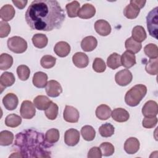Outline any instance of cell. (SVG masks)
I'll list each match as a JSON object with an SVG mask.
<instances>
[{"label":"cell","mask_w":158,"mask_h":158,"mask_svg":"<svg viewBox=\"0 0 158 158\" xmlns=\"http://www.w3.org/2000/svg\"><path fill=\"white\" fill-rule=\"evenodd\" d=\"M22 123V118L15 114L8 115L5 118V124L7 127L15 128L19 126Z\"/></svg>","instance_id":"cell-34"},{"label":"cell","mask_w":158,"mask_h":158,"mask_svg":"<svg viewBox=\"0 0 158 158\" xmlns=\"http://www.w3.org/2000/svg\"><path fill=\"white\" fill-rule=\"evenodd\" d=\"M33 85L38 88L46 87L48 83V75L43 72H37L35 73L32 79Z\"/></svg>","instance_id":"cell-20"},{"label":"cell","mask_w":158,"mask_h":158,"mask_svg":"<svg viewBox=\"0 0 158 158\" xmlns=\"http://www.w3.org/2000/svg\"><path fill=\"white\" fill-rule=\"evenodd\" d=\"M158 7H156L152 9L146 16L147 28L149 35L157 38V28H158Z\"/></svg>","instance_id":"cell-4"},{"label":"cell","mask_w":158,"mask_h":158,"mask_svg":"<svg viewBox=\"0 0 158 158\" xmlns=\"http://www.w3.org/2000/svg\"><path fill=\"white\" fill-rule=\"evenodd\" d=\"M25 18L31 30L49 31L61 27L65 14L56 0H35L28 6Z\"/></svg>","instance_id":"cell-1"},{"label":"cell","mask_w":158,"mask_h":158,"mask_svg":"<svg viewBox=\"0 0 158 158\" xmlns=\"http://www.w3.org/2000/svg\"><path fill=\"white\" fill-rule=\"evenodd\" d=\"M142 114L145 117H156L158 114V106L154 101H147L142 108Z\"/></svg>","instance_id":"cell-11"},{"label":"cell","mask_w":158,"mask_h":158,"mask_svg":"<svg viewBox=\"0 0 158 158\" xmlns=\"http://www.w3.org/2000/svg\"><path fill=\"white\" fill-rule=\"evenodd\" d=\"M2 104L7 110H13L17 108L19 99L15 94L12 93H7L2 99Z\"/></svg>","instance_id":"cell-13"},{"label":"cell","mask_w":158,"mask_h":158,"mask_svg":"<svg viewBox=\"0 0 158 158\" xmlns=\"http://www.w3.org/2000/svg\"><path fill=\"white\" fill-rule=\"evenodd\" d=\"M7 44L8 48L13 52L21 54L24 52L27 49V43L22 37L15 36L7 40Z\"/></svg>","instance_id":"cell-5"},{"label":"cell","mask_w":158,"mask_h":158,"mask_svg":"<svg viewBox=\"0 0 158 158\" xmlns=\"http://www.w3.org/2000/svg\"><path fill=\"white\" fill-rule=\"evenodd\" d=\"M144 52L150 59H156L158 57V48L156 44L149 43L144 48Z\"/></svg>","instance_id":"cell-39"},{"label":"cell","mask_w":158,"mask_h":158,"mask_svg":"<svg viewBox=\"0 0 158 158\" xmlns=\"http://www.w3.org/2000/svg\"><path fill=\"white\" fill-rule=\"evenodd\" d=\"M147 93V88L142 84H138L131 88L125 94V102L131 107L138 105Z\"/></svg>","instance_id":"cell-3"},{"label":"cell","mask_w":158,"mask_h":158,"mask_svg":"<svg viewBox=\"0 0 158 158\" xmlns=\"http://www.w3.org/2000/svg\"><path fill=\"white\" fill-rule=\"evenodd\" d=\"M146 1H141V0H131L130 2V4L131 5L135 6V7H136L137 8H138L139 10L141 9H142L145 4H146Z\"/></svg>","instance_id":"cell-48"},{"label":"cell","mask_w":158,"mask_h":158,"mask_svg":"<svg viewBox=\"0 0 158 158\" xmlns=\"http://www.w3.org/2000/svg\"><path fill=\"white\" fill-rule=\"evenodd\" d=\"M72 62L77 67L82 69L88 66L89 64V59L85 53L77 52L72 56Z\"/></svg>","instance_id":"cell-16"},{"label":"cell","mask_w":158,"mask_h":158,"mask_svg":"<svg viewBox=\"0 0 158 158\" xmlns=\"http://www.w3.org/2000/svg\"><path fill=\"white\" fill-rule=\"evenodd\" d=\"M96 9L91 4L86 3L82 6L78 12V17L83 19H88L94 16Z\"/></svg>","instance_id":"cell-15"},{"label":"cell","mask_w":158,"mask_h":158,"mask_svg":"<svg viewBox=\"0 0 158 158\" xmlns=\"http://www.w3.org/2000/svg\"><path fill=\"white\" fill-rule=\"evenodd\" d=\"M59 107L58 106L52 101L51 102L49 107L44 110L46 117L49 120H55L58 115Z\"/></svg>","instance_id":"cell-38"},{"label":"cell","mask_w":158,"mask_h":158,"mask_svg":"<svg viewBox=\"0 0 158 158\" xmlns=\"http://www.w3.org/2000/svg\"><path fill=\"white\" fill-rule=\"evenodd\" d=\"M32 43L35 47L43 49L45 48L48 43V39L46 35L42 33H36L32 37Z\"/></svg>","instance_id":"cell-27"},{"label":"cell","mask_w":158,"mask_h":158,"mask_svg":"<svg viewBox=\"0 0 158 158\" xmlns=\"http://www.w3.org/2000/svg\"><path fill=\"white\" fill-rule=\"evenodd\" d=\"M125 46L127 51L133 54L138 53L142 48L141 44L135 41L131 37H130L126 40L125 42Z\"/></svg>","instance_id":"cell-28"},{"label":"cell","mask_w":158,"mask_h":158,"mask_svg":"<svg viewBox=\"0 0 158 158\" xmlns=\"http://www.w3.org/2000/svg\"><path fill=\"white\" fill-rule=\"evenodd\" d=\"M122 65L127 69H130L136 64V57L134 54L126 51L121 56Z\"/></svg>","instance_id":"cell-24"},{"label":"cell","mask_w":158,"mask_h":158,"mask_svg":"<svg viewBox=\"0 0 158 158\" xmlns=\"http://www.w3.org/2000/svg\"><path fill=\"white\" fill-rule=\"evenodd\" d=\"M157 123V118L154 117H144L142 121V125L145 128H152Z\"/></svg>","instance_id":"cell-46"},{"label":"cell","mask_w":158,"mask_h":158,"mask_svg":"<svg viewBox=\"0 0 158 158\" xmlns=\"http://www.w3.org/2000/svg\"><path fill=\"white\" fill-rule=\"evenodd\" d=\"M15 10L10 4H5L0 9V17L5 22L10 21L15 16Z\"/></svg>","instance_id":"cell-22"},{"label":"cell","mask_w":158,"mask_h":158,"mask_svg":"<svg viewBox=\"0 0 158 158\" xmlns=\"http://www.w3.org/2000/svg\"><path fill=\"white\" fill-rule=\"evenodd\" d=\"M13 64V57L9 54L2 53L0 56V69L6 70L10 69Z\"/></svg>","instance_id":"cell-31"},{"label":"cell","mask_w":158,"mask_h":158,"mask_svg":"<svg viewBox=\"0 0 158 158\" xmlns=\"http://www.w3.org/2000/svg\"><path fill=\"white\" fill-rule=\"evenodd\" d=\"M87 157L88 158H101L102 153L100 148L96 146L91 148L88 151Z\"/></svg>","instance_id":"cell-47"},{"label":"cell","mask_w":158,"mask_h":158,"mask_svg":"<svg viewBox=\"0 0 158 158\" xmlns=\"http://www.w3.org/2000/svg\"><path fill=\"white\" fill-rule=\"evenodd\" d=\"M14 138V134L8 130H3L0 133V145L6 146L13 143Z\"/></svg>","instance_id":"cell-32"},{"label":"cell","mask_w":158,"mask_h":158,"mask_svg":"<svg viewBox=\"0 0 158 158\" xmlns=\"http://www.w3.org/2000/svg\"><path fill=\"white\" fill-rule=\"evenodd\" d=\"M56 62V58L51 55H45L43 56L40 60V64L44 69H51L53 67Z\"/></svg>","instance_id":"cell-40"},{"label":"cell","mask_w":158,"mask_h":158,"mask_svg":"<svg viewBox=\"0 0 158 158\" xmlns=\"http://www.w3.org/2000/svg\"><path fill=\"white\" fill-rule=\"evenodd\" d=\"M54 51L59 57H65L70 52V46L65 41H59L56 44Z\"/></svg>","instance_id":"cell-17"},{"label":"cell","mask_w":158,"mask_h":158,"mask_svg":"<svg viewBox=\"0 0 158 158\" xmlns=\"http://www.w3.org/2000/svg\"><path fill=\"white\" fill-rule=\"evenodd\" d=\"M107 65L113 70L118 68L122 65L121 56L116 52L111 54L107 59Z\"/></svg>","instance_id":"cell-29"},{"label":"cell","mask_w":158,"mask_h":158,"mask_svg":"<svg viewBox=\"0 0 158 158\" xmlns=\"http://www.w3.org/2000/svg\"><path fill=\"white\" fill-rule=\"evenodd\" d=\"M94 29L97 33L103 36L109 35L112 30L109 23L103 19H100L96 21L94 23Z\"/></svg>","instance_id":"cell-12"},{"label":"cell","mask_w":158,"mask_h":158,"mask_svg":"<svg viewBox=\"0 0 158 158\" xmlns=\"http://www.w3.org/2000/svg\"><path fill=\"white\" fill-rule=\"evenodd\" d=\"M17 74L22 81H26L28 79L30 75L29 67L25 65H20L17 68Z\"/></svg>","instance_id":"cell-42"},{"label":"cell","mask_w":158,"mask_h":158,"mask_svg":"<svg viewBox=\"0 0 158 158\" xmlns=\"http://www.w3.org/2000/svg\"><path fill=\"white\" fill-rule=\"evenodd\" d=\"M59 131L56 128H51L45 133V139L49 144H53L59 139Z\"/></svg>","instance_id":"cell-35"},{"label":"cell","mask_w":158,"mask_h":158,"mask_svg":"<svg viewBox=\"0 0 158 158\" xmlns=\"http://www.w3.org/2000/svg\"><path fill=\"white\" fill-rule=\"evenodd\" d=\"M10 32V26L5 21L0 22V38H3L7 37Z\"/></svg>","instance_id":"cell-45"},{"label":"cell","mask_w":158,"mask_h":158,"mask_svg":"<svg viewBox=\"0 0 158 158\" xmlns=\"http://www.w3.org/2000/svg\"><path fill=\"white\" fill-rule=\"evenodd\" d=\"M113 120L117 122H127L130 118V114L125 109L119 107L114 109L111 113Z\"/></svg>","instance_id":"cell-18"},{"label":"cell","mask_w":158,"mask_h":158,"mask_svg":"<svg viewBox=\"0 0 158 158\" xmlns=\"http://www.w3.org/2000/svg\"><path fill=\"white\" fill-rule=\"evenodd\" d=\"M80 3L77 1H73L67 4L65 9L68 16L70 18L77 17L78 10H80Z\"/></svg>","instance_id":"cell-33"},{"label":"cell","mask_w":158,"mask_h":158,"mask_svg":"<svg viewBox=\"0 0 158 158\" xmlns=\"http://www.w3.org/2000/svg\"><path fill=\"white\" fill-rule=\"evenodd\" d=\"M139 141L136 138L130 137L124 143V150L129 154H134L139 150Z\"/></svg>","instance_id":"cell-14"},{"label":"cell","mask_w":158,"mask_h":158,"mask_svg":"<svg viewBox=\"0 0 158 158\" xmlns=\"http://www.w3.org/2000/svg\"><path fill=\"white\" fill-rule=\"evenodd\" d=\"M99 148L101 151L102 156H112L115 151L114 146L109 142H104L100 144Z\"/></svg>","instance_id":"cell-43"},{"label":"cell","mask_w":158,"mask_h":158,"mask_svg":"<svg viewBox=\"0 0 158 158\" xmlns=\"http://www.w3.org/2000/svg\"><path fill=\"white\" fill-rule=\"evenodd\" d=\"M15 81V77L12 72H5L2 73L0 77V87L1 92H2L4 88L13 85Z\"/></svg>","instance_id":"cell-19"},{"label":"cell","mask_w":158,"mask_h":158,"mask_svg":"<svg viewBox=\"0 0 158 158\" xmlns=\"http://www.w3.org/2000/svg\"><path fill=\"white\" fill-rule=\"evenodd\" d=\"M146 32L142 26L137 25L133 27L131 31V38L135 41L141 43L146 40Z\"/></svg>","instance_id":"cell-26"},{"label":"cell","mask_w":158,"mask_h":158,"mask_svg":"<svg viewBox=\"0 0 158 158\" xmlns=\"http://www.w3.org/2000/svg\"><path fill=\"white\" fill-rule=\"evenodd\" d=\"M115 128L114 126L109 123H106L102 124L99 128V133L101 136L104 138H108L112 136L114 133Z\"/></svg>","instance_id":"cell-37"},{"label":"cell","mask_w":158,"mask_h":158,"mask_svg":"<svg viewBox=\"0 0 158 158\" xmlns=\"http://www.w3.org/2000/svg\"><path fill=\"white\" fill-rule=\"evenodd\" d=\"M98 45L96 38L93 36L85 37L81 42V48L85 52H91L93 51Z\"/></svg>","instance_id":"cell-21"},{"label":"cell","mask_w":158,"mask_h":158,"mask_svg":"<svg viewBox=\"0 0 158 158\" xmlns=\"http://www.w3.org/2000/svg\"><path fill=\"white\" fill-rule=\"evenodd\" d=\"M140 10L133 5L128 4L123 9V15L128 19H134L138 17Z\"/></svg>","instance_id":"cell-36"},{"label":"cell","mask_w":158,"mask_h":158,"mask_svg":"<svg viewBox=\"0 0 158 158\" xmlns=\"http://www.w3.org/2000/svg\"><path fill=\"white\" fill-rule=\"evenodd\" d=\"M45 89L47 95L51 98L57 97L62 93V88L60 84L54 80L48 81Z\"/></svg>","instance_id":"cell-8"},{"label":"cell","mask_w":158,"mask_h":158,"mask_svg":"<svg viewBox=\"0 0 158 158\" xmlns=\"http://www.w3.org/2000/svg\"><path fill=\"white\" fill-rule=\"evenodd\" d=\"M133 79V75L128 69H123L116 73L115 80L117 84L125 86L130 84Z\"/></svg>","instance_id":"cell-7"},{"label":"cell","mask_w":158,"mask_h":158,"mask_svg":"<svg viewBox=\"0 0 158 158\" xmlns=\"http://www.w3.org/2000/svg\"><path fill=\"white\" fill-rule=\"evenodd\" d=\"M157 64V58L149 59L145 66V70L146 72L152 75H156L158 73Z\"/></svg>","instance_id":"cell-41"},{"label":"cell","mask_w":158,"mask_h":158,"mask_svg":"<svg viewBox=\"0 0 158 158\" xmlns=\"http://www.w3.org/2000/svg\"><path fill=\"white\" fill-rule=\"evenodd\" d=\"M52 145L46 141L43 133L32 128L24 130L16 135L12 148L15 152L9 157H51Z\"/></svg>","instance_id":"cell-2"},{"label":"cell","mask_w":158,"mask_h":158,"mask_svg":"<svg viewBox=\"0 0 158 158\" xmlns=\"http://www.w3.org/2000/svg\"><path fill=\"white\" fill-rule=\"evenodd\" d=\"M12 3L18 8L20 9H23L27 5L28 1H24V0H20V1H16L13 0L12 1Z\"/></svg>","instance_id":"cell-49"},{"label":"cell","mask_w":158,"mask_h":158,"mask_svg":"<svg viewBox=\"0 0 158 158\" xmlns=\"http://www.w3.org/2000/svg\"><path fill=\"white\" fill-rule=\"evenodd\" d=\"M64 119L69 123H77L80 117L78 110L74 107L66 105L63 114Z\"/></svg>","instance_id":"cell-10"},{"label":"cell","mask_w":158,"mask_h":158,"mask_svg":"<svg viewBox=\"0 0 158 158\" xmlns=\"http://www.w3.org/2000/svg\"><path fill=\"white\" fill-rule=\"evenodd\" d=\"M20 113L23 118H32L35 115L36 113V109L34 104L28 100L23 101L20 106Z\"/></svg>","instance_id":"cell-6"},{"label":"cell","mask_w":158,"mask_h":158,"mask_svg":"<svg viewBox=\"0 0 158 158\" xmlns=\"http://www.w3.org/2000/svg\"><path fill=\"white\" fill-rule=\"evenodd\" d=\"M80 133L83 138L88 141H93L96 136V131L91 125H85L81 128Z\"/></svg>","instance_id":"cell-30"},{"label":"cell","mask_w":158,"mask_h":158,"mask_svg":"<svg viewBox=\"0 0 158 158\" xmlns=\"http://www.w3.org/2000/svg\"><path fill=\"white\" fill-rule=\"evenodd\" d=\"M93 69L98 73L104 72L106 69V65L103 59L100 57H96L93 63Z\"/></svg>","instance_id":"cell-44"},{"label":"cell","mask_w":158,"mask_h":158,"mask_svg":"<svg viewBox=\"0 0 158 158\" xmlns=\"http://www.w3.org/2000/svg\"><path fill=\"white\" fill-rule=\"evenodd\" d=\"M112 110L110 107L106 104H101L97 107L95 114L96 117L101 120H106L110 118L111 116Z\"/></svg>","instance_id":"cell-23"},{"label":"cell","mask_w":158,"mask_h":158,"mask_svg":"<svg viewBox=\"0 0 158 158\" xmlns=\"http://www.w3.org/2000/svg\"><path fill=\"white\" fill-rule=\"evenodd\" d=\"M80 133L74 128L67 130L64 134V142L69 146H74L77 145L80 141Z\"/></svg>","instance_id":"cell-9"},{"label":"cell","mask_w":158,"mask_h":158,"mask_svg":"<svg viewBox=\"0 0 158 158\" xmlns=\"http://www.w3.org/2000/svg\"><path fill=\"white\" fill-rule=\"evenodd\" d=\"M51 102L52 101L44 95H38L33 99L35 106L40 110H45L49 107Z\"/></svg>","instance_id":"cell-25"}]
</instances>
